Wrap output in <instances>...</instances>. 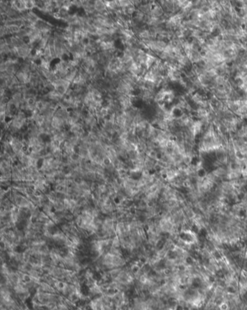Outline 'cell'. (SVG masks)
I'll list each match as a JSON object with an SVG mask.
<instances>
[{
	"label": "cell",
	"instance_id": "obj_1",
	"mask_svg": "<svg viewBox=\"0 0 247 310\" xmlns=\"http://www.w3.org/2000/svg\"><path fill=\"white\" fill-rule=\"evenodd\" d=\"M95 10L97 12H99L100 14H102V13H104L106 10H107L106 5L104 3V1H102V0H96V3H95Z\"/></svg>",
	"mask_w": 247,
	"mask_h": 310
},
{
	"label": "cell",
	"instance_id": "obj_2",
	"mask_svg": "<svg viewBox=\"0 0 247 310\" xmlns=\"http://www.w3.org/2000/svg\"><path fill=\"white\" fill-rule=\"evenodd\" d=\"M7 28L12 36H14L15 35V34H17L21 29V28L16 25V24H13V25L8 26H7Z\"/></svg>",
	"mask_w": 247,
	"mask_h": 310
},
{
	"label": "cell",
	"instance_id": "obj_3",
	"mask_svg": "<svg viewBox=\"0 0 247 310\" xmlns=\"http://www.w3.org/2000/svg\"><path fill=\"white\" fill-rule=\"evenodd\" d=\"M218 307H219L220 310H229L230 309L229 304H228V302H226V301H223Z\"/></svg>",
	"mask_w": 247,
	"mask_h": 310
},
{
	"label": "cell",
	"instance_id": "obj_4",
	"mask_svg": "<svg viewBox=\"0 0 247 310\" xmlns=\"http://www.w3.org/2000/svg\"><path fill=\"white\" fill-rule=\"evenodd\" d=\"M119 2V5H120V9H122V8H125V7H126L127 5H129V4H131V1H127V0H122V1H118Z\"/></svg>",
	"mask_w": 247,
	"mask_h": 310
}]
</instances>
